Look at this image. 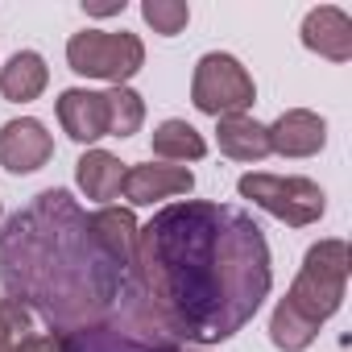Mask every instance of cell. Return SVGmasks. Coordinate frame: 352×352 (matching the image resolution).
Instances as JSON below:
<instances>
[{"label":"cell","instance_id":"obj_6","mask_svg":"<svg viewBox=\"0 0 352 352\" xmlns=\"http://www.w3.org/2000/svg\"><path fill=\"white\" fill-rule=\"evenodd\" d=\"M257 100V83L253 75L241 67V58L232 54H204L195 63V75H191V104L204 112V116H241L249 112Z\"/></svg>","mask_w":352,"mask_h":352},{"label":"cell","instance_id":"obj_12","mask_svg":"<svg viewBox=\"0 0 352 352\" xmlns=\"http://www.w3.org/2000/svg\"><path fill=\"white\" fill-rule=\"evenodd\" d=\"M302 46L327 63L352 58V17L336 5H319L302 17Z\"/></svg>","mask_w":352,"mask_h":352},{"label":"cell","instance_id":"obj_23","mask_svg":"<svg viewBox=\"0 0 352 352\" xmlns=\"http://www.w3.org/2000/svg\"><path fill=\"white\" fill-rule=\"evenodd\" d=\"M87 13H96V17H112V13H124V0H120V5H87Z\"/></svg>","mask_w":352,"mask_h":352},{"label":"cell","instance_id":"obj_17","mask_svg":"<svg viewBox=\"0 0 352 352\" xmlns=\"http://www.w3.org/2000/svg\"><path fill=\"white\" fill-rule=\"evenodd\" d=\"M153 153L162 157V162H199L204 153H208V141H204V133L195 129V124H187V120H162L157 129H153Z\"/></svg>","mask_w":352,"mask_h":352},{"label":"cell","instance_id":"obj_10","mask_svg":"<svg viewBox=\"0 0 352 352\" xmlns=\"http://www.w3.org/2000/svg\"><path fill=\"white\" fill-rule=\"evenodd\" d=\"M270 133V153L282 157H315L327 145V120L311 108H286L274 124H265Z\"/></svg>","mask_w":352,"mask_h":352},{"label":"cell","instance_id":"obj_14","mask_svg":"<svg viewBox=\"0 0 352 352\" xmlns=\"http://www.w3.org/2000/svg\"><path fill=\"white\" fill-rule=\"evenodd\" d=\"M124 162L116 157V153H108V149H87L79 162H75V183H79V191L91 199V204H100V208H108L116 195H120V187H124Z\"/></svg>","mask_w":352,"mask_h":352},{"label":"cell","instance_id":"obj_24","mask_svg":"<svg viewBox=\"0 0 352 352\" xmlns=\"http://www.w3.org/2000/svg\"><path fill=\"white\" fill-rule=\"evenodd\" d=\"M0 216H5V208H0Z\"/></svg>","mask_w":352,"mask_h":352},{"label":"cell","instance_id":"obj_9","mask_svg":"<svg viewBox=\"0 0 352 352\" xmlns=\"http://www.w3.org/2000/svg\"><path fill=\"white\" fill-rule=\"evenodd\" d=\"M54 157V137L46 133L42 120L17 116L9 124H0V166L9 174H34Z\"/></svg>","mask_w":352,"mask_h":352},{"label":"cell","instance_id":"obj_8","mask_svg":"<svg viewBox=\"0 0 352 352\" xmlns=\"http://www.w3.org/2000/svg\"><path fill=\"white\" fill-rule=\"evenodd\" d=\"M195 191V174L187 166H170V162H141V166H129L124 170V187L120 195L133 204V208H153L162 199H174V195H191Z\"/></svg>","mask_w":352,"mask_h":352},{"label":"cell","instance_id":"obj_18","mask_svg":"<svg viewBox=\"0 0 352 352\" xmlns=\"http://www.w3.org/2000/svg\"><path fill=\"white\" fill-rule=\"evenodd\" d=\"M315 336H319V323H311L290 298H278V307L270 315V340H274V348H282V352H307L315 344Z\"/></svg>","mask_w":352,"mask_h":352},{"label":"cell","instance_id":"obj_21","mask_svg":"<svg viewBox=\"0 0 352 352\" xmlns=\"http://www.w3.org/2000/svg\"><path fill=\"white\" fill-rule=\"evenodd\" d=\"M30 327H34V315H30L21 302L0 298V352H13V348L30 336Z\"/></svg>","mask_w":352,"mask_h":352},{"label":"cell","instance_id":"obj_2","mask_svg":"<svg viewBox=\"0 0 352 352\" xmlns=\"http://www.w3.org/2000/svg\"><path fill=\"white\" fill-rule=\"evenodd\" d=\"M124 278L96 245L87 212L63 187L34 195L0 232L5 298L30 315L38 311L58 336L112 319L124 298Z\"/></svg>","mask_w":352,"mask_h":352},{"label":"cell","instance_id":"obj_19","mask_svg":"<svg viewBox=\"0 0 352 352\" xmlns=\"http://www.w3.org/2000/svg\"><path fill=\"white\" fill-rule=\"evenodd\" d=\"M104 104H108V137H133L145 124V100L133 87H108Z\"/></svg>","mask_w":352,"mask_h":352},{"label":"cell","instance_id":"obj_16","mask_svg":"<svg viewBox=\"0 0 352 352\" xmlns=\"http://www.w3.org/2000/svg\"><path fill=\"white\" fill-rule=\"evenodd\" d=\"M216 145L224 157L232 162H261L270 157V133L261 120H253L249 112L241 116H220L216 120Z\"/></svg>","mask_w":352,"mask_h":352},{"label":"cell","instance_id":"obj_7","mask_svg":"<svg viewBox=\"0 0 352 352\" xmlns=\"http://www.w3.org/2000/svg\"><path fill=\"white\" fill-rule=\"evenodd\" d=\"M58 340H63V352H204V348H187L157 331H141L133 323H112V319L67 331Z\"/></svg>","mask_w":352,"mask_h":352},{"label":"cell","instance_id":"obj_5","mask_svg":"<svg viewBox=\"0 0 352 352\" xmlns=\"http://www.w3.org/2000/svg\"><path fill=\"white\" fill-rule=\"evenodd\" d=\"M236 191H241V199L257 204L261 212H270L274 220H282L290 228L319 224V216L327 212L323 187L311 179H298V174H241Z\"/></svg>","mask_w":352,"mask_h":352},{"label":"cell","instance_id":"obj_3","mask_svg":"<svg viewBox=\"0 0 352 352\" xmlns=\"http://www.w3.org/2000/svg\"><path fill=\"white\" fill-rule=\"evenodd\" d=\"M348 265H352V257H348V245L340 236H327V241L311 245L307 257H302V270L294 274V282L286 290V298L311 323L331 319L344 307V294H348Z\"/></svg>","mask_w":352,"mask_h":352},{"label":"cell","instance_id":"obj_1","mask_svg":"<svg viewBox=\"0 0 352 352\" xmlns=\"http://www.w3.org/2000/svg\"><path fill=\"white\" fill-rule=\"evenodd\" d=\"M270 286V245L257 220L228 204L183 199L137 232L120 315L174 344H216L261 311Z\"/></svg>","mask_w":352,"mask_h":352},{"label":"cell","instance_id":"obj_15","mask_svg":"<svg viewBox=\"0 0 352 352\" xmlns=\"http://www.w3.org/2000/svg\"><path fill=\"white\" fill-rule=\"evenodd\" d=\"M50 83V67L38 50H17L0 67V96L9 104H34Z\"/></svg>","mask_w":352,"mask_h":352},{"label":"cell","instance_id":"obj_11","mask_svg":"<svg viewBox=\"0 0 352 352\" xmlns=\"http://www.w3.org/2000/svg\"><path fill=\"white\" fill-rule=\"evenodd\" d=\"M58 124L79 145H96L100 137H108V104H104V91L67 87L58 96Z\"/></svg>","mask_w":352,"mask_h":352},{"label":"cell","instance_id":"obj_20","mask_svg":"<svg viewBox=\"0 0 352 352\" xmlns=\"http://www.w3.org/2000/svg\"><path fill=\"white\" fill-rule=\"evenodd\" d=\"M141 17L153 34L162 38H174V34H183L187 21H191V5H183V0H145L141 5Z\"/></svg>","mask_w":352,"mask_h":352},{"label":"cell","instance_id":"obj_4","mask_svg":"<svg viewBox=\"0 0 352 352\" xmlns=\"http://www.w3.org/2000/svg\"><path fill=\"white\" fill-rule=\"evenodd\" d=\"M67 63L83 79H104L112 87H129V79L145 67V46L129 30H83V34H71Z\"/></svg>","mask_w":352,"mask_h":352},{"label":"cell","instance_id":"obj_13","mask_svg":"<svg viewBox=\"0 0 352 352\" xmlns=\"http://www.w3.org/2000/svg\"><path fill=\"white\" fill-rule=\"evenodd\" d=\"M87 224H91V236H96V245L104 249V257H108L116 270L129 274L133 253H137V232H141L137 216H133L129 208H100V212L87 216Z\"/></svg>","mask_w":352,"mask_h":352},{"label":"cell","instance_id":"obj_22","mask_svg":"<svg viewBox=\"0 0 352 352\" xmlns=\"http://www.w3.org/2000/svg\"><path fill=\"white\" fill-rule=\"evenodd\" d=\"M13 352H63V340H58L54 331H42V336H38V331H30Z\"/></svg>","mask_w":352,"mask_h":352}]
</instances>
